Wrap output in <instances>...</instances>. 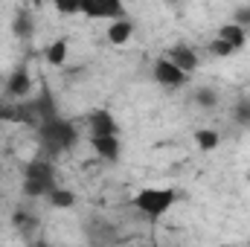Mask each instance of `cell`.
<instances>
[{
  "instance_id": "11",
  "label": "cell",
  "mask_w": 250,
  "mask_h": 247,
  "mask_svg": "<svg viewBox=\"0 0 250 247\" xmlns=\"http://www.w3.org/2000/svg\"><path fill=\"white\" fill-rule=\"evenodd\" d=\"M87 239H90L93 247H111L117 236H114V227H111L105 218H93V221L87 224Z\"/></svg>"
},
{
  "instance_id": "19",
  "label": "cell",
  "mask_w": 250,
  "mask_h": 247,
  "mask_svg": "<svg viewBox=\"0 0 250 247\" xmlns=\"http://www.w3.org/2000/svg\"><path fill=\"white\" fill-rule=\"evenodd\" d=\"M192 99H195V105H198V108H207V111L218 105V93H215L212 87H198Z\"/></svg>"
},
{
  "instance_id": "4",
  "label": "cell",
  "mask_w": 250,
  "mask_h": 247,
  "mask_svg": "<svg viewBox=\"0 0 250 247\" xmlns=\"http://www.w3.org/2000/svg\"><path fill=\"white\" fill-rule=\"evenodd\" d=\"M26 105H29V114H32L35 128H38V125H44V123H53V120H59V117H62L59 102H56V96H53V90H50V87H41L38 93H32V96L26 99Z\"/></svg>"
},
{
  "instance_id": "24",
  "label": "cell",
  "mask_w": 250,
  "mask_h": 247,
  "mask_svg": "<svg viewBox=\"0 0 250 247\" xmlns=\"http://www.w3.org/2000/svg\"><path fill=\"white\" fill-rule=\"evenodd\" d=\"M32 247H53V245H47V242H38V245H32Z\"/></svg>"
},
{
  "instance_id": "22",
  "label": "cell",
  "mask_w": 250,
  "mask_h": 247,
  "mask_svg": "<svg viewBox=\"0 0 250 247\" xmlns=\"http://www.w3.org/2000/svg\"><path fill=\"white\" fill-rule=\"evenodd\" d=\"M233 23H239L242 29H248L250 26V6H239V9L233 12Z\"/></svg>"
},
{
  "instance_id": "15",
  "label": "cell",
  "mask_w": 250,
  "mask_h": 247,
  "mask_svg": "<svg viewBox=\"0 0 250 247\" xmlns=\"http://www.w3.org/2000/svg\"><path fill=\"white\" fill-rule=\"evenodd\" d=\"M215 38H221V41H224V44H230L233 50H242V47L248 44V29H242L239 23H233V21H230V23H224V26L218 29V35H215Z\"/></svg>"
},
{
  "instance_id": "20",
  "label": "cell",
  "mask_w": 250,
  "mask_h": 247,
  "mask_svg": "<svg viewBox=\"0 0 250 247\" xmlns=\"http://www.w3.org/2000/svg\"><path fill=\"white\" fill-rule=\"evenodd\" d=\"M233 120L242 123V125H250V99L248 96L236 102V108H233Z\"/></svg>"
},
{
  "instance_id": "3",
  "label": "cell",
  "mask_w": 250,
  "mask_h": 247,
  "mask_svg": "<svg viewBox=\"0 0 250 247\" xmlns=\"http://www.w3.org/2000/svg\"><path fill=\"white\" fill-rule=\"evenodd\" d=\"M56 189V166L47 160V157H35L23 166V184L21 192L26 198H47L50 192Z\"/></svg>"
},
{
  "instance_id": "12",
  "label": "cell",
  "mask_w": 250,
  "mask_h": 247,
  "mask_svg": "<svg viewBox=\"0 0 250 247\" xmlns=\"http://www.w3.org/2000/svg\"><path fill=\"white\" fill-rule=\"evenodd\" d=\"M131 38H134V21L128 15L120 18V21H114V23H108V41L114 47H125Z\"/></svg>"
},
{
  "instance_id": "5",
  "label": "cell",
  "mask_w": 250,
  "mask_h": 247,
  "mask_svg": "<svg viewBox=\"0 0 250 247\" xmlns=\"http://www.w3.org/2000/svg\"><path fill=\"white\" fill-rule=\"evenodd\" d=\"M79 15L90 18V21H120L125 18V6L117 0H82L79 3Z\"/></svg>"
},
{
  "instance_id": "25",
  "label": "cell",
  "mask_w": 250,
  "mask_h": 247,
  "mask_svg": "<svg viewBox=\"0 0 250 247\" xmlns=\"http://www.w3.org/2000/svg\"><path fill=\"white\" fill-rule=\"evenodd\" d=\"M0 123H3V105H0Z\"/></svg>"
},
{
  "instance_id": "7",
  "label": "cell",
  "mask_w": 250,
  "mask_h": 247,
  "mask_svg": "<svg viewBox=\"0 0 250 247\" xmlns=\"http://www.w3.org/2000/svg\"><path fill=\"white\" fill-rule=\"evenodd\" d=\"M6 93H9L12 102H23V99L32 96V76L26 73V67H18V70L9 73V79H6Z\"/></svg>"
},
{
  "instance_id": "9",
  "label": "cell",
  "mask_w": 250,
  "mask_h": 247,
  "mask_svg": "<svg viewBox=\"0 0 250 247\" xmlns=\"http://www.w3.org/2000/svg\"><path fill=\"white\" fill-rule=\"evenodd\" d=\"M166 59L175 64L178 70H184L187 76L198 70V56H195V50H192L189 44H172L169 53H166Z\"/></svg>"
},
{
  "instance_id": "21",
  "label": "cell",
  "mask_w": 250,
  "mask_h": 247,
  "mask_svg": "<svg viewBox=\"0 0 250 247\" xmlns=\"http://www.w3.org/2000/svg\"><path fill=\"white\" fill-rule=\"evenodd\" d=\"M209 53H212V56H218V59H227V56H233L236 50H233L230 44H224L221 38H212V41H209Z\"/></svg>"
},
{
  "instance_id": "6",
  "label": "cell",
  "mask_w": 250,
  "mask_h": 247,
  "mask_svg": "<svg viewBox=\"0 0 250 247\" xmlns=\"http://www.w3.org/2000/svg\"><path fill=\"white\" fill-rule=\"evenodd\" d=\"M151 76H154V82H157V84H163L166 90H178V87H184V84L189 82L187 73H184V70H178V67L169 62L166 56H160V59L154 62Z\"/></svg>"
},
{
  "instance_id": "10",
  "label": "cell",
  "mask_w": 250,
  "mask_h": 247,
  "mask_svg": "<svg viewBox=\"0 0 250 247\" xmlns=\"http://www.w3.org/2000/svg\"><path fill=\"white\" fill-rule=\"evenodd\" d=\"M90 148L96 151V157H102L105 163H117L120 160V140L117 137H90Z\"/></svg>"
},
{
  "instance_id": "27",
  "label": "cell",
  "mask_w": 250,
  "mask_h": 247,
  "mask_svg": "<svg viewBox=\"0 0 250 247\" xmlns=\"http://www.w3.org/2000/svg\"><path fill=\"white\" fill-rule=\"evenodd\" d=\"M248 247H250V239H248Z\"/></svg>"
},
{
  "instance_id": "16",
  "label": "cell",
  "mask_w": 250,
  "mask_h": 247,
  "mask_svg": "<svg viewBox=\"0 0 250 247\" xmlns=\"http://www.w3.org/2000/svg\"><path fill=\"white\" fill-rule=\"evenodd\" d=\"M47 201H50L53 209H73V206H76V192H70V189H64V186H56V189L47 195Z\"/></svg>"
},
{
  "instance_id": "13",
  "label": "cell",
  "mask_w": 250,
  "mask_h": 247,
  "mask_svg": "<svg viewBox=\"0 0 250 247\" xmlns=\"http://www.w3.org/2000/svg\"><path fill=\"white\" fill-rule=\"evenodd\" d=\"M12 227H15L21 236H32V233L41 227V218H38L32 209H23V206H18V209L12 212Z\"/></svg>"
},
{
  "instance_id": "23",
  "label": "cell",
  "mask_w": 250,
  "mask_h": 247,
  "mask_svg": "<svg viewBox=\"0 0 250 247\" xmlns=\"http://www.w3.org/2000/svg\"><path fill=\"white\" fill-rule=\"evenodd\" d=\"M79 3H82V0H73V3H56V12H62V15H79Z\"/></svg>"
},
{
  "instance_id": "17",
  "label": "cell",
  "mask_w": 250,
  "mask_h": 247,
  "mask_svg": "<svg viewBox=\"0 0 250 247\" xmlns=\"http://www.w3.org/2000/svg\"><path fill=\"white\" fill-rule=\"evenodd\" d=\"M67 50H70L67 38H59V41H53V44L47 47L44 59H47V64H50V67H64V62H67Z\"/></svg>"
},
{
  "instance_id": "1",
  "label": "cell",
  "mask_w": 250,
  "mask_h": 247,
  "mask_svg": "<svg viewBox=\"0 0 250 247\" xmlns=\"http://www.w3.org/2000/svg\"><path fill=\"white\" fill-rule=\"evenodd\" d=\"M35 140H38L41 151L47 154V160H56V157L67 154L79 143V131H76V125L70 123L67 117H59L53 123L38 125L35 128Z\"/></svg>"
},
{
  "instance_id": "26",
  "label": "cell",
  "mask_w": 250,
  "mask_h": 247,
  "mask_svg": "<svg viewBox=\"0 0 250 247\" xmlns=\"http://www.w3.org/2000/svg\"><path fill=\"white\" fill-rule=\"evenodd\" d=\"M143 247H151V245H143Z\"/></svg>"
},
{
  "instance_id": "8",
  "label": "cell",
  "mask_w": 250,
  "mask_h": 247,
  "mask_svg": "<svg viewBox=\"0 0 250 247\" xmlns=\"http://www.w3.org/2000/svg\"><path fill=\"white\" fill-rule=\"evenodd\" d=\"M87 128H90V137H117L120 134V125L114 120V114L105 108H96L87 114Z\"/></svg>"
},
{
  "instance_id": "18",
  "label": "cell",
  "mask_w": 250,
  "mask_h": 247,
  "mask_svg": "<svg viewBox=\"0 0 250 247\" xmlns=\"http://www.w3.org/2000/svg\"><path fill=\"white\" fill-rule=\"evenodd\" d=\"M218 143H221L218 131H212V128H201V131H195V145H198L201 151H215Z\"/></svg>"
},
{
  "instance_id": "14",
  "label": "cell",
  "mask_w": 250,
  "mask_h": 247,
  "mask_svg": "<svg viewBox=\"0 0 250 247\" xmlns=\"http://www.w3.org/2000/svg\"><path fill=\"white\" fill-rule=\"evenodd\" d=\"M12 32H15V38H21V41H32V35H35V18H32L29 9H21V12L15 15Z\"/></svg>"
},
{
  "instance_id": "2",
  "label": "cell",
  "mask_w": 250,
  "mask_h": 247,
  "mask_svg": "<svg viewBox=\"0 0 250 247\" xmlns=\"http://www.w3.org/2000/svg\"><path fill=\"white\" fill-rule=\"evenodd\" d=\"M175 204H178V189L172 186H143L131 198V206L148 221H160Z\"/></svg>"
}]
</instances>
